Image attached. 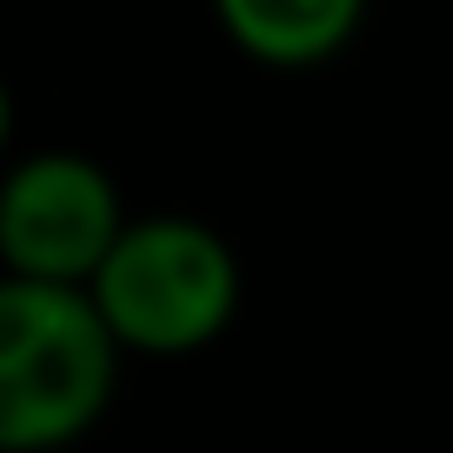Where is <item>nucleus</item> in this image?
Returning a JSON list of instances; mask_svg holds the SVG:
<instances>
[{
	"instance_id": "nucleus-2",
	"label": "nucleus",
	"mask_w": 453,
	"mask_h": 453,
	"mask_svg": "<svg viewBox=\"0 0 453 453\" xmlns=\"http://www.w3.org/2000/svg\"><path fill=\"white\" fill-rule=\"evenodd\" d=\"M87 294L120 347L194 354L213 334H226L241 307V260L207 220L147 213V220H127Z\"/></svg>"
},
{
	"instance_id": "nucleus-5",
	"label": "nucleus",
	"mask_w": 453,
	"mask_h": 453,
	"mask_svg": "<svg viewBox=\"0 0 453 453\" xmlns=\"http://www.w3.org/2000/svg\"><path fill=\"white\" fill-rule=\"evenodd\" d=\"M7 134H14V100H7V81H0V154H7Z\"/></svg>"
},
{
	"instance_id": "nucleus-4",
	"label": "nucleus",
	"mask_w": 453,
	"mask_h": 453,
	"mask_svg": "<svg viewBox=\"0 0 453 453\" xmlns=\"http://www.w3.org/2000/svg\"><path fill=\"white\" fill-rule=\"evenodd\" d=\"M213 14L260 67H320L360 34L367 0H213Z\"/></svg>"
},
{
	"instance_id": "nucleus-1",
	"label": "nucleus",
	"mask_w": 453,
	"mask_h": 453,
	"mask_svg": "<svg viewBox=\"0 0 453 453\" xmlns=\"http://www.w3.org/2000/svg\"><path fill=\"white\" fill-rule=\"evenodd\" d=\"M120 340L87 287L0 273V453H54L113 400Z\"/></svg>"
},
{
	"instance_id": "nucleus-3",
	"label": "nucleus",
	"mask_w": 453,
	"mask_h": 453,
	"mask_svg": "<svg viewBox=\"0 0 453 453\" xmlns=\"http://www.w3.org/2000/svg\"><path fill=\"white\" fill-rule=\"evenodd\" d=\"M127 234L107 167L67 147L27 154L0 173V273L47 287H94L100 260Z\"/></svg>"
}]
</instances>
